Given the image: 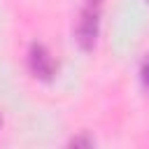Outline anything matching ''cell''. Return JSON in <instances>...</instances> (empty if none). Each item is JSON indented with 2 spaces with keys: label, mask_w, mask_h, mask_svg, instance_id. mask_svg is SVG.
<instances>
[{
  "label": "cell",
  "mask_w": 149,
  "mask_h": 149,
  "mask_svg": "<svg viewBox=\"0 0 149 149\" xmlns=\"http://www.w3.org/2000/svg\"><path fill=\"white\" fill-rule=\"evenodd\" d=\"M98 33H100V9L98 2H88L74 26V42L81 51H93L95 42H98Z\"/></svg>",
  "instance_id": "obj_1"
},
{
  "label": "cell",
  "mask_w": 149,
  "mask_h": 149,
  "mask_svg": "<svg viewBox=\"0 0 149 149\" xmlns=\"http://www.w3.org/2000/svg\"><path fill=\"white\" fill-rule=\"evenodd\" d=\"M28 70H30V74H33L35 79H40V81H51V79L56 77L58 65H56L51 51H49L42 42H33V44L28 47Z\"/></svg>",
  "instance_id": "obj_2"
},
{
  "label": "cell",
  "mask_w": 149,
  "mask_h": 149,
  "mask_svg": "<svg viewBox=\"0 0 149 149\" xmlns=\"http://www.w3.org/2000/svg\"><path fill=\"white\" fill-rule=\"evenodd\" d=\"M70 147H93L95 144V140L88 135V133H81V135H77V137H72L70 142H68Z\"/></svg>",
  "instance_id": "obj_3"
},
{
  "label": "cell",
  "mask_w": 149,
  "mask_h": 149,
  "mask_svg": "<svg viewBox=\"0 0 149 149\" xmlns=\"http://www.w3.org/2000/svg\"><path fill=\"white\" fill-rule=\"evenodd\" d=\"M140 79H142V84H144V88H147V93H149V56L142 61V68H140Z\"/></svg>",
  "instance_id": "obj_4"
},
{
  "label": "cell",
  "mask_w": 149,
  "mask_h": 149,
  "mask_svg": "<svg viewBox=\"0 0 149 149\" xmlns=\"http://www.w3.org/2000/svg\"><path fill=\"white\" fill-rule=\"evenodd\" d=\"M88 2H98V0H88Z\"/></svg>",
  "instance_id": "obj_5"
}]
</instances>
